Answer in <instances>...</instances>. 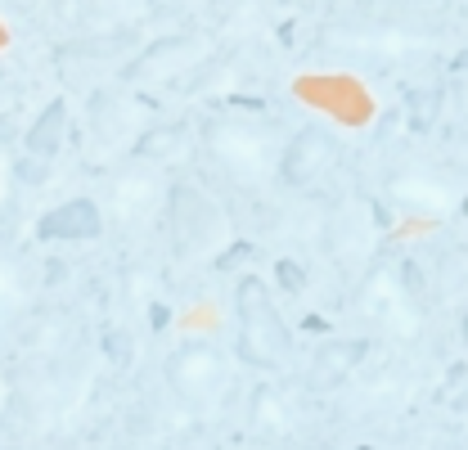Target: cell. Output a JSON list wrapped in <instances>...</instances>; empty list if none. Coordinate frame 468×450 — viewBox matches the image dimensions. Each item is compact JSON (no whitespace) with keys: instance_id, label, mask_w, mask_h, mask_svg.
I'll return each mask as SVG.
<instances>
[{"instance_id":"1","label":"cell","mask_w":468,"mask_h":450,"mask_svg":"<svg viewBox=\"0 0 468 450\" xmlns=\"http://www.w3.org/2000/svg\"><path fill=\"white\" fill-rule=\"evenodd\" d=\"M284 149H289V135H284V122L275 117L217 112L198 126V154L207 171L239 194H257L275 185Z\"/></svg>"},{"instance_id":"2","label":"cell","mask_w":468,"mask_h":450,"mask_svg":"<svg viewBox=\"0 0 468 450\" xmlns=\"http://www.w3.org/2000/svg\"><path fill=\"white\" fill-rule=\"evenodd\" d=\"M234 320H239V360L266 374L292 365V334L261 280H239L234 288Z\"/></svg>"},{"instance_id":"3","label":"cell","mask_w":468,"mask_h":450,"mask_svg":"<svg viewBox=\"0 0 468 450\" xmlns=\"http://www.w3.org/2000/svg\"><path fill=\"white\" fill-rule=\"evenodd\" d=\"M167 234L180 262H212L230 243V217L203 185L176 180L167 189Z\"/></svg>"},{"instance_id":"4","label":"cell","mask_w":468,"mask_h":450,"mask_svg":"<svg viewBox=\"0 0 468 450\" xmlns=\"http://www.w3.org/2000/svg\"><path fill=\"white\" fill-rule=\"evenodd\" d=\"M320 243H324V257L347 280H365L374 271V252H378V217L369 212L365 198H343L324 217Z\"/></svg>"},{"instance_id":"5","label":"cell","mask_w":468,"mask_h":450,"mask_svg":"<svg viewBox=\"0 0 468 450\" xmlns=\"http://www.w3.org/2000/svg\"><path fill=\"white\" fill-rule=\"evenodd\" d=\"M163 379H167V388H172V396L180 405L203 410V405L221 401L226 383H230V365H226V356L217 351V342L189 338V342H180L176 351H167Z\"/></svg>"},{"instance_id":"6","label":"cell","mask_w":468,"mask_h":450,"mask_svg":"<svg viewBox=\"0 0 468 450\" xmlns=\"http://www.w3.org/2000/svg\"><path fill=\"white\" fill-rule=\"evenodd\" d=\"M343 163V140L324 126V122H306L289 135V149L280 158V176L275 185L289 189V194H306L315 189L320 180H329Z\"/></svg>"},{"instance_id":"7","label":"cell","mask_w":468,"mask_h":450,"mask_svg":"<svg viewBox=\"0 0 468 450\" xmlns=\"http://www.w3.org/2000/svg\"><path fill=\"white\" fill-rule=\"evenodd\" d=\"M297 100L311 104V109H324L329 117H338L347 126H369L374 112H378L369 86L356 72H306L297 81Z\"/></svg>"},{"instance_id":"8","label":"cell","mask_w":468,"mask_h":450,"mask_svg":"<svg viewBox=\"0 0 468 450\" xmlns=\"http://www.w3.org/2000/svg\"><path fill=\"white\" fill-rule=\"evenodd\" d=\"M388 203L410 217H446L460 203V185L455 176L428 167V163H410L388 176Z\"/></svg>"},{"instance_id":"9","label":"cell","mask_w":468,"mask_h":450,"mask_svg":"<svg viewBox=\"0 0 468 450\" xmlns=\"http://www.w3.org/2000/svg\"><path fill=\"white\" fill-rule=\"evenodd\" d=\"M212 59V41L207 32H180V37H158L144 55L131 63V81L135 86H167L176 77H189L198 72L203 63Z\"/></svg>"},{"instance_id":"10","label":"cell","mask_w":468,"mask_h":450,"mask_svg":"<svg viewBox=\"0 0 468 450\" xmlns=\"http://www.w3.org/2000/svg\"><path fill=\"white\" fill-rule=\"evenodd\" d=\"M365 351H369L365 338H329V342H320L311 351L306 370H302V388L311 396L347 388L351 379H356V370H360V360H365Z\"/></svg>"},{"instance_id":"11","label":"cell","mask_w":468,"mask_h":450,"mask_svg":"<svg viewBox=\"0 0 468 450\" xmlns=\"http://www.w3.org/2000/svg\"><path fill=\"white\" fill-rule=\"evenodd\" d=\"M158 203H167V189H163L154 163L131 158V163H122L113 171V180H109V208H113V217L135 221V217L158 212Z\"/></svg>"},{"instance_id":"12","label":"cell","mask_w":468,"mask_h":450,"mask_svg":"<svg viewBox=\"0 0 468 450\" xmlns=\"http://www.w3.org/2000/svg\"><path fill=\"white\" fill-rule=\"evenodd\" d=\"M414 302H419V297H414L406 284H401V275H392V271H369V275L360 280V311H365L374 325H383V329L410 334L414 320H419Z\"/></svg>"},{"instance_id":"13","label":"cell","mask_w":468,"mask_h":450,"mask_svg":"<svg viewBox=\"0 0 468 450\" xmlns=\"http://www.w3.org/2000/svg\"><path fill=\"white\" fill-rule=\"evenodd\" d=\"M104 234V208L95 198H68L37 221L41 243H90Z\"/></svg>"},{"instance_id":"14","label":"cell","mask_w":468,"mask_h":450,"mask_svg":"<svg viewBox=\"0 0 468 450\" xmlns=\"http://www.w3.org/2000/svg\"><path fill=\"white\" fill-rule=\"evenodd\" d=\"M194 154H198V131H189L185 122H163L135 135L131 158H144L154 167H176V163H189Z\"/></svg>"},{"instance_id":"15","label":"cell","mask_w":468,"mask_h":450,"mask_svg":"<svg viewBox=\"0 0 468 450\" xmlns=\"http://www.w3.org/2000/svg\"><path fill=\"white\" fill-rule=\"evenodd\" d=\"M292 428H297V410H292V401L280 388L261 383L257 392L248 396V433L252 437L284 442V437H292Z\"/></svg>"},{"instance_id":"16","label":"cell","mask_w":468,"mask_h":450,"mask_svg":"<svg viewBox=\"0 0 468 450\" xmlns=\"http://www.w3.org/2000/svg\"><path fill=\"white\" fill-rule=\"evenodd\" d=\"M63 145H68V104H63V100H50L46 109L32 117L27 140H23V154H27V158L50 163V158H58V149H63Z\"/></svg>"},{"instance_id":"17","label":"cell","mask_w":468,"mask_h":450,"mask_svg":"<svg viewBox=\"0 0 468 450\" xmlns=\"http://www.w3.org/2000/svg\"><path fill=\"white\" fill-rule=\"evenodd\" d=\"M149 0H81V23L90 32H126L144 18Z\"/></svg>"},{"instance_id":"18","label":"cell","mask_w":468,"mask_h":450,"mask_svg":"<svg viewBox=\"0 0 468 450\" xmlns=\"http://www.w3.org/2000/svg\"><path fill=\"white\" fill-rule=\"evenodd\" d=\"M100 351H104V360L109 365H131V356H135V338H131V329H122V325H109L104 334H100Z\"/></svg>"},{"instance_id":"19","label":"cell","mask_w":468,"mask_h":450,"mask_svg":"<svg viewBox=\"0 0 468 450\" xmlns=\"http://www.w3.org/2000/svg\"><path fill=\"white\" fill-rule=\"evenodd\" d=\"M275 280H280V288H284V293H292V297H297V293L306 288V271H302V262L280 257V262H275Z\"/></svg>"},{"instance_id":"20","label":"cell","mask_w":468,"mask_h":450,"mask_svg":"<svg viewBox=\"0 0 468 450\" xmlns=\"http://www.w3.org/2000/svg\"><path fill=\"white\" fill-rule=\"evenodd\" d=\"M5 5H9L14 14H41V9H46L50 0H5Z\"/></svg>"},{"instance_id":"21","label":"cell","mask_w":468,"mask_h":450,"mask_svg":"<svg viewBox=\"0 0 468 450\" xmlns=\"http://www.w3.org/2000/svg\"><path fill=\"white\" fill-rule=\"evenodd\" d=\"M451 5H455V14H460V18L468 23V0H451Z\"/></svg>"},{"instance_id":"22","label":"cell","mask_w":468,"mask_h":450,"mask_svg":"<svg viewBox=\"0 0 468 450\" xmlns=\"http://www.w3.org/2000/svg\"><path fill=\"white\" fill-rule=\"evenodd\" d=\"M455 72H468V50H460V59H455Z\"/></svg>"},{"instance_id":"23","label":"cell","mask_w":468,"mask_h":450,"mask_svg":"<svg viewBox=\"0 0 468 450\" xmlns=\"http://www.w3.org/2000/svg\"><path fill=\"white\" fill-rule=\"evenodd\" d=\"M460 338H464V347H468V311H464V320H460Z\"/></svg>"},{"instance_id":"24","label":"cell","mask_w":468,"mask_h":450,"mask_svg":"<svg viewBox=\"0 0 468 450\" xmlns=\"http://www.w3.org/2000/svg\"><path fill=\"white\" fill-rule=\"evenodd\" d=\"M419 5H441V0H419Z\"/></svg>"},{"instance_id":"25","label":"cell","mask_w":468,"mask_h":450,"mask_svg":"<svg viewBox=\"0 0 468 450\" xmlns=\"http://www.w3.org/2000/svg\"><path fill=\"white\" fill-rule=\"evenodd\" d=\"M306 450H334V446H306Z\"/></svg>"}]
</instances>
